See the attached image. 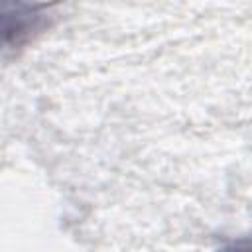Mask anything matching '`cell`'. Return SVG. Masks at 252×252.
I'll list each match as a JSON object with an SVG mask.
<instances>
[{
	"mask_svg": "<svg viewBox=\"0 0 252 252\" xmlns=\"http://www.w3.org/2000/svg\"><path fill=\"white\" fill-rule=\"evenodd\" d=\"M51 20L47 4L0 2V49L30 43L51 26Z\"/></svg>",
	"mask_w": 252,
	"mask_h": 252,
	"instance_id": "6da1fadb",
	"label": "cell"
},
{
	"mask_svg": "<svg viewBox=\"0 0 252 252\" xmlns=\"http://www.w3.org/2000/svg\"><path fill=\"white\" fill-rule=\"evenodd\" d=\"M219 252H250V248H248V240H246V238H242V240H234V242L226 244L224 248H220Z\"/></svg>",
	"mask_w": 252,
	"mask_h": 252,
	"instance_id": "7a4b0ae2",
	"label": "cell"
}]
</instances>
